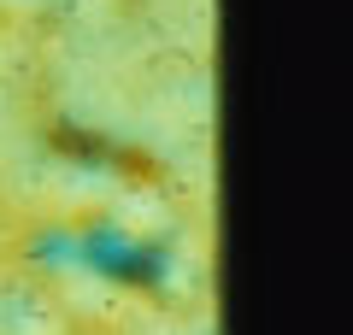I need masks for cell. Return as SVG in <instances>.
<instances>
[{
    "label": "cell",
    "mask_w": 353,
    "mask_h": 335,
    "mask_svg": "<svg viewBox=\"0 0 353 335\" xmlns=\"http://www.w3.org/2000/svg\"><path fill=\"white\" fill-rule=\"evenodd\" d=\"M0 335H77V318L59 288L24 271L0 283Z\"/></svg>",
    "instance_id": "obj_1"
},
{
    "label": "cell",
    "mask_w": 353,
    "mask_h": 335,
    "mask_svg": "<svg viewBox=\"0 0 353 335\" xmlns=\"http://www.w3.org/2000/svg\"><path fill=\"white\" fill-rule=\"evenodd\" d=\"M12 247V223H6V194H0V253Z\"/></svg>",
    "instance_id": "obj_3"
},
{
    "label": "cell",
    "mask_w": 353,
    "mask_h": 335,
    "mask_svg": "<svg viewBox=\"0 0 353 335\" xmlns=\"http://www.w3.org/2000/svg\"><path fill=\"white\" fill-rule=\"evenodd\" d=\"M53 0H0V18H41Z\"/></svg>",
    "instance_id": "obj_2"
}]
</instances>
